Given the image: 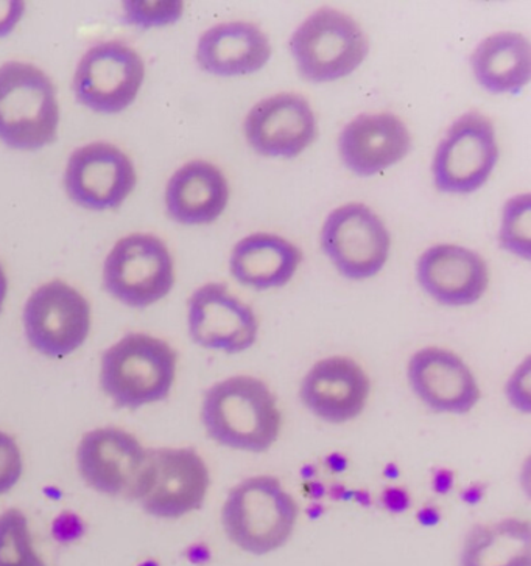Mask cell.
<instances>
[{"instance_id": "1", "label": "cell", "mask_w": 531, "mask_h": 566, "mask_svg": "<svg viewBox=\"0 0 531 566\" xmlns=\"http://www.w3.org/2000/svg\"><path fill=\"white\" fill-rule=\"evenodd\" d=\"M201 422L219 446L263 453L277 443L282 417L269 386L259 378L237 375L206 391Z\"/></svg>"}, {"instance_id": "2", "label": "cell", "mask_w": 531, "mask_h": 566, "mask_svg": "<svg viewBox=\"0 0 531 566\" xmlns=\"http://www.w3.org/2000/svg\"><path fill=\"white\" fill-rule=\"evenodd\" d=\"M178 354L148 334H127L103 352L101 388L114 407L136 411L170 396Z\"/></svg>"}, {"instance_id": "3", "label": "cell", "mask_w": 531, "mask_h": 566, "mask_svg": "<svg viewBox=\"0 0 531 566\" xmlns=\"http://www.w3.org/2000/svg\"><path fill=\"white\" fill-rule=\"evenodd\" d=\"M56 87L43 69L22 61L0 66V142L14 150L33 151L59 136Z\"/></svg>"}, {"instance_id": "4", "label": "cell", "mask_w": 531, "mask_h": 566, "mask_svg": "<svg viewBox=\"0 0 531 566\" xmlns=\"http://www.w3.org/2000/svg\"><path fill=\"white\" fill-rule=\"evenodd\" d=\"M300 509L281 481L248 478L225 501L223 530L237 548L254 556L273 553L292 537Z\"/></svg>"}, {"instance_id": "5", "label": "cell", "mask_w": 531, "mask_h": 566, "mask_svg": "<svg viewBox=\"0 0 531 566\" xmlns=\"http://www.w3.org/2000/svg\"><path fill=\"white\" fill-rule=\"evenodd\" d=\"M289 45L298 71L311 83L345 78L362 66L369 52L368 38L358 22L331 7L305 19Z\"/></svg>"}, {"instance_id": "6", "label": "cell", "mask_w": 531, "mask_h": 566, "mask_svg": "<svg viewBox=\"0 0 531 566\" xmlns=\"http://www.w3.org/2000/svg\"><path fill=\"white\" fill-rule=\"evenodd\" d=\"M209 484L208 465L194 449H152L133 501L155 518L178 520L202 506Z\"/></svg>"}, {"instance_id": "7", "label": "cell", "mask_w": 531, "mask_h": 566, "mask_svg": "<svg viewBox=\"0 0 531 566\" xmlns=\"http://www.w3.org/2000/svg\"><path fill=\"white\" fill-rule=\"evenodd\" d=\"M102 277L111 297L127 307L147 308L174 289V258L159 237L129 233L111 248Z\"/></svg>"}, {"instance_id": "8", "label": "cell", "mask_w": 531, "mask_h": 566, "mask_svg": "<svg viewBox=\"0 0 531 566\" xmlns=\"http://www.w3.org/2000/svg\"><path fill=\"white\" fill-rule=\"evenodd\" d=\"M499 160L494 124L471 111L458 117L439 142L431 163L435 187L441 193L469 195L488 181Z\"/></svg>"}, {"instance_id": "9", "label": "cell", "mask_w": 531, "mask_h": 566, "mask_svg": "<svg viewBox=\"0 0 531 566\" xmlns=\"http://www.w3.org/2000/svg\"><path fill=\"white\" fill-rule=\"evenodd\" d=\"M27 342L38 354L63 359L86 343L93 323L90 301L60 279L30 294L22 313Z\"/></svg>"}, {"instance_id": "10", "label": "cell", "mask_w": 531, "mask_h": 566, "mask_svg": "<svg viewBox=\"0 0 531 566\" xmlns=\"http://www.w3.org/2000/svg\"><path fill=\"white\" fill-rule=\"evenodd\" d=\"M321 248L350 281H365L384 270L392 237L368 206L347 202L332 210L321 229Z\"/></svg>"}, {"instance_id": "11", "label": "cell", "mask_w": 531, "mask_h": 566, "mask_svg": "<svg viewBox=\"0 0 531 566\" xmlns=\"http://www.w3.org/2000/svg\"><path fill=\"white\" fill-rule=\"evenodd\" d=\"M145 78L139 53L125 42H98L75 69V101L98 114H118L136 101Z\"/></svg>"}, {"instance_id": "12", "label": "cell", "mask_w": 531, "mask_h": 566, "mask_svg": "<svg viewBox=\"0 0 531 566\" xmlns=\"http://www.w3.org/2000/svg\"><path fill=\"white\" fill-rule=\"evenodd\" d=\"M137 184L135 164L127 153L110 142H93L76 148L64 170V189L83 209L121 208Z\"/></svg>"}, {"instance_id": "13", "label": "cell", "mask_w": 531, "mask_h": 566, "mask_svg": "<svg viewBox=\"0 0 531 566\" xmlns=\"http://www.w3.org/2000/svg\"><path fill=\"white\" fill-rule=\"evenodd\" d=\"M76 469L87 488L111 499H135L147 449L116 427L87 431L76 447Z\"/></svg>"}, {"instance_id": "14", "label": "cell", "mask_w": 531, "mask_h": 566, "mask_svg": "<svg viewBox=\"0 0 531 566\" xmlns=\"http://www.w3.org/2000/svg\"><path fill=\"white\" fill-rule=\"evenodd\" d=\"M187 325L195 344L225 354L250 349L259 334L253 308L219 282L195 290L187 302Z\"/></svg>"}, {"instance_id": "15", "label": "cell", "mask_w": 531, "mask_h": 566, "mask_svg": "<svg viewBox=\"0 0 531 566\" xmlns=\"http://www.w3.org/2000/svg\"><path fill=\"white\" fill-rule=\"evenodd\" d=\"M243 132L258 155L292 159L315 140L316 117L303 95L282 92L251 108L244 117Z\"/></svg>"}, {"instance_id": "16", "label": "cell", "mask_w": 531, "mask_h": 566, "mask_svg": "<svg viewBox=\"0 0 531 566\" xmlns=\"http://www.w3.org/2000/svg\"><path fill=\"white\" fill-rule=\"evenodd\" d=\"M416 279L438 304L468 307L487 293L488 263L479 252L460 244H435L419 255Z\"/></svg>"}, {"instance_id": "17", "label": "cell", "mask_w": 531, "mask_h": 566, "mask_svg": "<svg viewBox=\"0 0 531 566\" xmlns=\"http://www.w3.org/2000/svg\"><path fill=\"white\" fill-rule=\"evenodd\" d=\"M407 373L416 397L431 411L468 415L479 403V384L454 352L424 347L408 361Z\"/></svg>"}, {"instance_id": "18", "label": "cell", "mask_w": 531, "mask_h": 566, "mask_svg": "<svg viewBox=\"0 0 531 566\" xmlns=\"http://www.w3.org/2000/svg\"><path fill=\"white\" fill-rule=\"evenodd\" d=\"M412 150V134L392 113L361 114L342 129L339 153L347 170L372 178L400 163Z\"/></svg>"}, {"instance_id": "19", "label": "cell", "mask_w": 531, "mask_h": 566, "mask_svg": "<svg viewBox=\"0 0 531 566\" xmlns=\"http://www.w3.org/2000/svg\"><path fill=\"white\" fill-rule=\"evenodd\" d=\"M300 397L304 407L324 422H351L368 403L369 378L354 359L324 358L305 375Z\"/></svg>"}, {"instance_id": "20", "label": "cell", "mask_w": 531, "mask_h": 566, "mask_svg": "<svg viewBox=\"0 0 531 566\" xmlns=\"http://www.w3.org/2000/svg\"><path fill=\"white\" fill-rule=\"evenodd\" d=\"M195 59L208 74L250 75L267 66L271 44L262 29L251 22H223L201 34Z\"/></svg>"}, {"instance_id": "21", "label": "cell", "mask_w": 531, "mask_h": 566, "mask_svg": "<svg viewBox=\"0 0 531 566\" xmlns=\"http://www.w3.org/2000/svg\"><path fill=\"white\" fill-rule=\"evenodd\" d=\"M228 201L227 176L206 160H190L179 167L167 182L166 209L177 223H212L225 212Z\"/></svg>"}, {"instance_id": "22", "label": "cell", "mask_w": 531, "mask_h": 566, "mask_svg": "<svg viewBox=\"0 0 531 566\" xmlns=\"http://www.w3.org/2000/svg\"><path fill=\"white\" fill-rule=\"evenodd\" d=\"M303 262L295 243L277 233L256 232L236 243L229 270L237 282L250 289H281L292 281Z\"/></svg>"}, {"instance_id": "23", "label": "cell", "mask_w": 531, "mask_h": 566, "mask_svg": "<svg viewBox=\"0 0 531 566\" xmlns=\"http://www.w3.org/2000/svg\"><path fill=\"white\" fill-rule=\"evenodd\" d=\"M471 67L485 91L496 95L521 94L530 82V42L518 32L491 34L472 52Z\"/></svg>"}, {"instance_id": "24", "label": "cell", "mask_w": 531, "mask_h": 566, "mask_svg": "<svg viewBox=\"0 0 531 566\" xmlns=\"http://www.w3.org/2000/svg\"><path fill=\"white\" fill-rule=\"evenodd\" d=\"M461 566H531V527L506 518L473 527L461 551Z\"/></svg>"}, {"instance_id": "25", "label": "cell", "mask_w": 531, "mask_h": 566, "mask_svg": "<svg viewBox=\"0 0 531 566\" xmlns=\"http://www.w3.org/2000/svg\"><path fill=\"white\" fill-rule=\"evenodd\" d=\"M0 566H48L34 548L29 518L21 509L0 514Z\"/></svg>"}, {"instance_id": "26", "label": "cell", "mask_w": 531, "mask_h": 566, "mask_svg": "<svg viewBox=\"0 0 531 566\" xmlns=\"http://www.w3.org/2000/svg\"><path fill=\"white\" fill-rule=\"evenodd\" d=\"M531 197L514 195L506 202L500 223L499 244L516 258L530 260L531 255Z\"/></svg>"}, {"instance_id": "27", "label": "cell", "mask_w": 531, "mask_h": 566, "mask_svg": "<svg viewBox=\"0 0 531 566\" xmlns=\"http://www.w3.org/2000/svg\"><path fill=\"white\" fill-rule=\"evenodd\" d=\"M185 13L181 0H127L124 2L125 21L148 30L175 24Z\"/></svg>"}, {"instance_id": "28", "label": "cell", "mask_w": 531, "mask_h": 566, "mask_svg": "<svg viewBox=\"0 0 531 566\" xmlns=\"http://www.w3.org/2000/svg\"><path fill=\"white\" fill-rule=\"evenodd\" d=\"M24 472L21 447L13 436L0 431V496L17 488Z\"/></svg>"}, {"instance_id": "29", "label": "cell", "mask_w": 531, "mask_h": 566, "mask_svg": "<svg viewBox=\"0 0 531 566\" xmlns=\"http://www.w3.org/2000/svg\"><path fill=\"white\" fill-rule=\"evenodd\" d=\"M531 366L530 358H527L525 361L522 363L521 366L516 369V373L511 375L510 380H508L506 394L508 397V401L518 411L523 412V415H530L531 409Z\"/></svg>"}, {"instance_id": "30", "label": "cell", "mask_w": 531, "mask_h": 566, "mask_svg": "<svg viewBox=\"0 0 531 566\" xmlns=\"http://www.w3.org/2000/svg\"><path fill=\"white\" fill-rule=\"evenodd\" d=\"M25 13L22 0H0V38L9 36Z\"/></svg>"}, {"instance_id": "31", "label": "cell", "mask_w": 531, "mask_h": 566, "mask_svg": "<svg viewBox=\"0 0 531 566\" xmlns=\"http://www.w3.org/2000/svg\"><path fill=\"white\" fill-rule=\"evenodd\" d=\"M64 523H66V527L55 525V534L56 538H60V541L69 542V541H75L76 537H79L80 534H82V530H80L79 523H76L75 516H72V522H69L66 516H63Z\"/></svg>"}, {"instance_id": "32", "label": "cell", "mask_w": 531, "mask_h": 566, "mask_svg": "<svg viewBox=\"0 0 531 566\" xmlns=\"http://www.w3.org/2000/svg\"><path fill=\"white\" fill-rule=\"evenodd\" d=\"M7 293H9V279H7L6 270L0 263V313H2L3 304H6Z\"/></svg>"}]
</instances>
